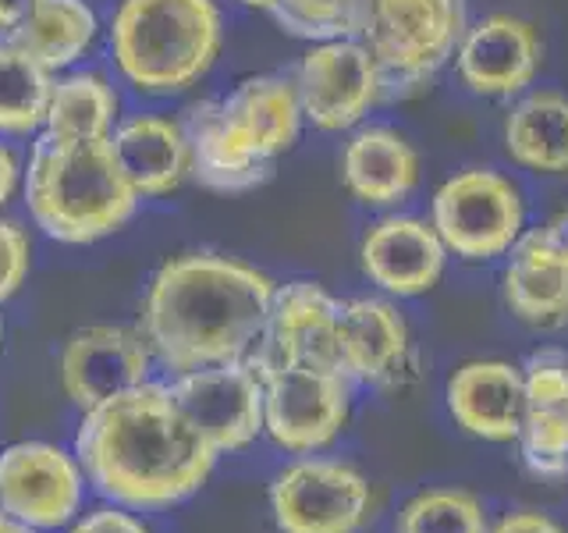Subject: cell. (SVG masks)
Listing matches in <instances>:
<instances>
[{"label":"cell","mask_w":568,"mask_h":533,"mask_svg":"<svg viewBox=\"0 0 568 533\" xmlns=\"http://www.w3.org/2000/svg\"><path fill=\"white\" fill-rule=\"evenodd\" d=\"M75 459L111 505L171 509L200 491L217 449L178 413L168 384H139L82 413Z\"/></svg>","instance_id":"cell-1"},{"label":"cell","mask_w":568,"mask_h":533,"mask_svg":"<svg viewBox=\"0 0 568 533\" xmlns=\"http://www.w3.org/2000/svg\"><path fill=\"white\" fill-rule=\"evenodd\" d=\"M277 284L217 253H185L156 271L142 302V338L171 373L248 360L271 328Z\"/></svg>","instance_id":"cell-2"},{"label":"cell","mask_w":568,"mask_h":533,"mask_svg":"<svg viewBox=\"0 0 568 533\" xmlns=\"http://www.w3.org/2000/svg\"><path fill=\"white\" fill-rule=\"evenodd\" d=\"M302 121L292 79H242L224 100H203L189 111L182 124L192 160L189 174L217 192L256 189L271 178L274 160L295 147Z\"/></svg>","instance_id":"cell-3"},{"label":"cell","mask_w":568,"mask_h":533,"mask_svg":"<svg viewBox=\"0 0 568 533\" xmlns=\"http://www.w3.org/2000/svg\"><path fill=\"white\" fill-rule=\"evenodd\" d=\"M142 195L124 178L111 139L40 135L26 171V203L50 239L89 245L132 218Z\"/></svg>","instance_id":"cell-4"},{"label":"cell","mask_w":568,"mask_h":533,"mask_svg":"<svg viewBox=\"0 0 568 533\" xmlns=\"http://www.w3.org/2000/svg\"><path fill=\"white\" fill-rule=\"evenodd\" d=\"M221 32L213 0H121L111 50L121 76L142 93H182L210 71Z\"/></svg>","instance_id":"cell-5"},{"label":"cell","mask_w":568,"mask_h":533,"mask_svg":"<svg viewBox=\"0 0 568 533\" xmlns=\"http://www.w3.org/2000/svg\"><path fill=\"white\" fill-rule=\"evenodd\" d=\"M466 29V0H373L359 40L381 68L384 97H405L434 82Z\"/></svg>","instance_id":"cell-6"},{"label":"cell","mask_w":568,"mask_h":533,"mask_svg":"<svg viewBox=\"0 0 568 533\" xmlns=\"http://www.w3.org/2000/svg\"><path fill=\"white\" fill-rule=\"evenodd\" d=\"M263 378V434L288 455H316L345 434L352 381L337 370L248 355Z\"/></svg>","instance_id":"cell-7"},{"label":"cell","mask_w":568,"mask_h":533,"mask_svg":"<svg viewBox=\"0 0 568 533\" xmlns=\"http://www.w3.org/2000/svg\"><path fill=\"white\" fill-rule=\"evenodd\" d=\"M430 224L452 257L466 263L501 260L526 235L523 189L494 168L455 171L434 192Z\"/></svg>","instance_id":"cell-8"},{"label":"cell","mask_w":568,"mask_h":533,"mask_svg":"<svg viewBox=\"0 0 568 533\" xmlns=\"http://www.w3.org/2000/svg\"><path fill=\"white\" fill-rule=\"evenodd\" d=\"M271 515L281 533H363L377 515V491L352 462L298 455L274 476Z\"/></svg>","instance_id":"cell-9"},{"label":"cell","mask_w":568,"mask_h":533,"mask_svg":"<svg viewBox=\"0 0 568 533\" xmlns=\"http://www.w3.org/2000/svg\"><path fill=\"white\" fill-rule=\"evenodd\" d=\"M295 93L302 118L320 132L355 129L384 97L381 68L369 47L355 40H324L306 50L298 61Z\"/></svg>","instance_id":"cell-10"},{"label":"cell","mask_w":568,"mask_h":533,"mask_svg":"<svg viewBox=\"0 0 568 533\" xmlns=\"http://www.w3.org/2000/svg\"><path fill=\"white\" fill-rule=\"evenodd\" d=\"M171 399L217 455L242 452L263 434V378L253 360L178 373Z\"/></svg>","instance_id":"cell-11"},{"label":"cell","mask_w":568,"mask_h":533,"mask_svg":"<svg viewBox=\"0 0 568 533\" xmlns=\"http://www.w3.org/2000/svg\"><path fill=\"white\" fill-rule=\"evenodd\" d=\"M85 473L75 455L47 441H18L0 452V512L32 530L68 526L82 509Z\"/></svg>","instance_id":"cell-12"},{"label":"cell","mask_w":568,"mask_h":533,"mask_svg":"<svg viewBox=\"0 0 568 533\" xmlns=\"http://www.w3.org/2000/svg\"><path fill=\"white\" fill-rule=\"evenodd\" d=\"M544 64V40L532 22L508 11L484 14L462 36L455 71L473 97L511 100L537 82Z\"/></svg>","instance_id":"cell-13"},{"label":"cell","mask_w":568,"mask_h":533,"mask_svg":"<svg viewBox=\"0 0 568 533\" xmlns=\"http://www.w3.org/2000/svg\"><path fill=\"white\" fill-rule=\"evenodd\" d=\"M150 366L153 349L142 331L121 324H93L68 338L61 352V384L64 395L82 413H89V409L146 384Z\"/></svg>","instance_id":"cell-14"},{"label":"cell","mask_w":568,"mask_h":533,"mask_svg":"<svg viewBox=\"0 0 568 533\" xmlns=\"http://www.w3.org/2000/svg\"><path fill=\"white\" fill-rule=\"evenodd\" d=\"M337 355L352 384L398 388L413 370V331L390 299H345L337 310Z\"/></svg>","instance_id":"cell-15"},{"label":"cell","mask_w":568,"mask_h":533,"mask_svg":"<svg viewBox=\"0 0 568 533\" xmlns=\"http://www.w3.org/2000/svg\"><path fill=\"white\" fill-rule=\"evenodd\" d=\"M448 257L452 253L444 249L437 228L413 213H387L366 231L359 245L363 274L387 299H419L434 292Z\"/></svg>","instance_id":"cell-16"},{"label":"cell","mask_w":568,"mask_h":533,"mask_svg":"<svg viewBox=\"0 0 568 533\" xmlns=\"http://www.w3.org/2000/svg\"><path fill=\"white\" fill-rule=\"evenodd\" d=\"M444 405L458 431L487 444H519L526 413L523 366L508 360H469L452 370Z\"/></svg>","instance_id":"cell-17"},{"label":"cell","mask_w":568,"mask_h":533,"mask_svg":"<svg viewBox=\"0 0 568 533\" xmlns=\"http://www.w3.org/2000/svg\"><path fill=\"white\" fill-rule=\"evenodd\" d=\"M337 310L342 299H334L316 281H288L277 284L271 328L256 352L277 363L320 366L342 373L337 355Z\"/></svg>","instance_id":"cell-18"},{"label":"cell","mask_w":568,"mask_h":533,"mask_svg":"<svg viewBox=\"0 0 568 533\" xmlns=\"http://www.w3.org/2000/svg\"><path fill=\"white\" fill-rule=\"evenodd\" d=\"M501 295L508 313L532 331L568 328V263L547 228H526V235L511 245Z\"/></svg>","instance_id":"cell-19"},{"label":"cell","mask_w":568,"mask_h":533,"mask_svg":"<svg viewBox=\"0 0 568 533\" xmlns=\"http://www.w3.org/2000/svg\"><path fill=\"white\" fill-rule=\"evenodd\" d=\"M526 413L519 449L532 476H568V360L561 352H537L523 366Z\"/></svg>","instance_id":"cell-20"},{"label":"cell","mask_w":568,"mask_h":533,"mask_svg":"<svg viewBox=\"0 0 568 533\" xmlns=\"http://www.w3.org/2000/svg\"><path fill=\"white\" fill-rule=\"evenodd\" d=\"M419 153L402 132L387 124H366L352 132L342 153V178L345 189L373 210L402 207L419 185Z\"/></svg>","instance_id":"cell-21"},{"label":"cell","mask_w":568,"mask_h":533,"mask_svg":"<svg viewBox=\"0 0 568 533\" xmlns=\"http://www.w3.org/2000/svg\"><path fill=\"white\" fill-rule=\"evenodd\" d=\"M114 157L139 195H168L192 168L182 121L139 114L111 132Z\"/></svg>","instance_id":"cell-22"},{"label":"cell","mask_w":568,"mask_h":533,"mask_svg":"<svg viewBox=\"0 0 568 533\" xmlns=\"http://www.w3.org/2000/svg\"><path fill=\"white\" fill-rule=\"evenodd\" d=\"M505 150L526 171L568 174V97L526 89L505 118Z\"/></svg>","instance_id":"cell-23"},{"label":"cell","mask_w":568,"mask_h":533,"mask_svg":"<svg viewBox=\"0 0 568 533\" xmlns=\"http://www.w3.org/2000/svg\"><path fill=\"white\" fill-rule=\"evenodd\" d=\"M93 36L97 14L89 11L85 0H36L32 14L8 36V43L26 50L47 71H58L82 58Z\"/></svg>","instance_id":"cell-24"},{"label":"cell","mask_w":568,"mask_h":533,"mask_svg":"<svg viewBox=\"0 0 568 533\" xmlns=\"http://www.w3.org/2000/svg\"><path fill=\"white\" fill-rule=\"evenodd\" d=\"M118 93L97 71H75L53 82L43 132L53 139H111Z\"/></svg>","instance_id":"cell-25"},{"label":"cell","mask_w":568,"mask_h":533,"mask_svg":"<svg viewBox=\"0 0 568 533\" xmlns=\"http://www.w3.org/2000/svg\"><path fill=\"white\" fill-rule=\"evenodd\" d=\"M50 71L14 43H0V132L32 135L43 129L50 107Z\"/></svg>","instance_id":"cell-26"},{"label":"cell","mask_w":568,"mask_h":533,"mask_svg":"<svg viewBox=\"0 0 568 533\" xmlns=\"http://www.w3.org/2000/svg\"><path fill=\"white\" fill-rule=\"evenodd\" d=\"M390 533H490V515L466 487H426L395 512Z\"/></svg>","instance_id":"cell-27"},{"label":"cell","mask_w":568,"mask_h":533,"mask_svg":"<svg viewBox=\"0 0 568 533\" xmlns=\"http://www.w3.org/2000/svg\"><path fill=\"white\" fill-rule=\"evenodd\" d=\"M373 0H277L271 8L274 22L298 40H355L363 36Z\"/></svg>","instance_id":"cell-28"},{"label":"cell","mask_w":568,"mask_h":533,"mask_svg":"<svg viewBox=\"0 0 568 533\" xmlns=\"http://www.w3.org/2000/svg\"><path fill=\"white\" fill-rule=\"evenodd\" d=\"M29 235L14 221L0 218V302H8L29 274Z\"/></svg>","instance_id":"cell-29"},{"label":"cell","mask_w":568,"mask_h":533,"mask_svg":"<svg viewBox=\"0 0 568 533\" xmlns=\"http://www.w3.org/2000/svg\"><path fill=\"white\" fill-rule=\"evenodd\" d=\"M68 533H150V530L142 526V520H135L132 512H124L121 505H106L97 512H85Z\"/></svg>","instance_id":"cell-30"},{"label":"cell","mask_w":568,"mask_h":533,"mask_svg":"<svg viewBox=\"0 0 568 533\" xmlns=\"http://www.w3.org/2000/svg\"><path fill=\"white\" fill-rule=\"evenodd\" d=\"M490 533H568L558 520L537 509H515L490 523Z\"/></svg>","instance_id":"cell-31"},{"label":"cell","mask_w":568,"mask_h":533,"mask_svg":"<svg viewBox=\"0 0 568 533\" xmlns=\"http://www.w3.org/2000/svg\"><path fill=\"white\" fill-rule=\"evenodd\" d=\"M18 174H22V168H18V157L11 147H0V207H4L14 189H18Z\"/></svg>","instance_id":"cell-32"},{"label":"cell","mask_w":568,"mask_h":533,"mask_svg":"<svg viewBox=\"0 0 568 533\" xmlns=\"http://www.w3.org/2000/svg\"><path fill=\"white\" fill-rule=\"evenodd\" d=\"M36 0H0V32H14L32 14Z\"/></svg>","instance_id":"cell-33"},{"label":"cell","mask_w":568,"mask_h":533,"mask_svg":"<svg viewBox=\"0 0 568 533\" xmlns=\"http://www.w3.org/2000/svg\"><path fill=\"white\" fill-rule=\"evenodd\" d=\"M547 235H550V242L558 245V253L565 257V263H568V210H561V213H555L547 224Z\"/></svg>","instance_id":"cell-34"},{"label":"cell","mask_w":568,"mask_h":533,"mask_svg":"<svg viewBox=\"0 0 568 533\" xmlns=\"http://www.w3.org/2000/svg\"><path fill=\"white\" fill-rule=\"evenodd\" d=\"M0 533H40V530H32L29 523L14 520V515H8V512H0Z\"/></svg>","instance_id":"cell-35"},{"label":"cell","mask_w":568,"mask_h":533,"mask_svg":"<svg viewBox=\"0 0 568 533\" xmlns=\"http://www.w3.org/2000/svg\"><path fill=\"white\" fill-rule=\"evenodd\" d=\"M239 4H245V8H260V11H271L277 0H239Z\"/></svg>","instance_id":"cell-36"},{"label":"cell","mask_w":568,"mask_h":533,"mask_svg":"<svg viewBox=\"0 0 568 533\" xmlns=\"http://www.w3.org/2000/svg\"><path fill=\"white\" fill-rule=\"evenodd\" d=\"M0 342H4V320H0Z\"/></svg>","instance_id":"cell-37"}]
</instances>
